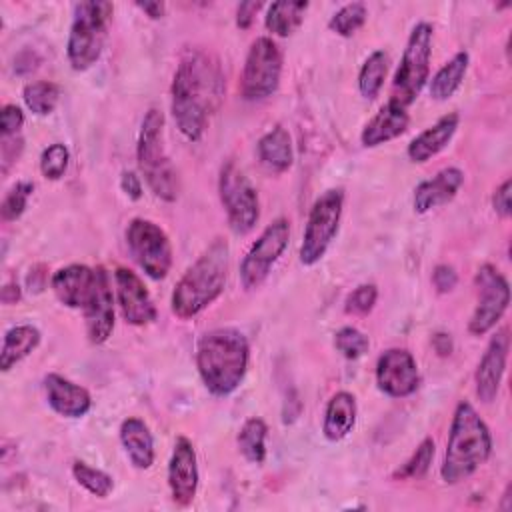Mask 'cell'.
Here are the masks:
<instances>
[{
    "instance_id": "obj_1",
    "label": "cell",
    "mask_w": 512,
    "mask_h": 512,
    "mask_svg": "<svg viewBox=\"0 0 512 512\" xmlns=\"http://www.w3.org/2000/svg\"><path fill=\"white\" fill-rule=\"evenodd\" d=\"M222 74L218 64L204 52L194 50L182 56L172 80V116L180 134L198 142L222 96Z\"/></svg>"
},
{
    "instance_id": "obj_2",
    "label": "cell",
    "mask_w": 512,
    "mask_h": 512,
    "mask_svg": "<svg viewBox=\"0 0 512 512\" xmlns=\"http://www.w3.org/2000/svg\"><path fill=\"white\" fill-rule=\"evenodd\" d=\"M250 360L246 336L236 328H214L196 344V368L210 394L230 396L242 384Z\"/></svg>"
},
{
    "instance_id": "obj_3",
    "label": "cell",
    "mask_w": 512,
    "mask_h": 512,
    "mask_svg": "<svg viewBox=\"0 0 512 512\" xmlns=\"http://www.w3.org/2000/svg\"><path fill=\"white\" fill-rule=\"evenodd\" d=\"M492 454V434L476 408L462 400L456 404L440 476L446 484H458L470 478Z\"/></svg>"
},
{
    "instance_id": "obj_4",
    "label": "cell",
    "mask_w": 512,
    "mask_h": 512,
    "mask_svg": "<svg viewBox=\"0 0 512 512\" xmlns=\"http://www.w3.org/2000/svg\"><path fill=\"white\" fill-rule=\"evenodd\" d=\"M228 258V242L216 238L182 274L170 298V308L178 318L188 320L198 316L224 292Z\"/></svg>"
},
{
    "instance_id": "obj_5",
    "label": "cell",
    "mask_w": 512,
    "mask_h": 512,
    "mask_svg": "<svg viewBox=\"0 0 512 512\" xmlns=\"http://www.w3.org/2000/svg\"><path fill=\"white\" fill-rule=\"evenodd\" d=\"M136 160L148 188L164 202H174L180 192L178 172L164 148V114L150 108L142 120L136 144Z\"/></svg>"
},
{
    "instance_id": "obj_6",
    "label": "cell",
    "mask_w": 512,
    "mask_h": 512,
    "mask_svg": "<svg viewBox=\"0 0 512 512\" xmlns=\"http://www.w3.org/2000/svg\"><path fill=\"white\" fill-rule=\"evenodd\" d=\"M114 6L110 2H80L74 6V20L68 32L66 56L76 72L96 64L106 42V30Z\"/></svg>"
},
{
    "instance_id": "obj_7",
    "label": "cell",
    "mask_w": 512,
    "mask_h": 512,
    "mask_svg": "<svg viewBox=\"0 0 512 512\" xmlns=\"http://www.w3.org/2000/svg\"><path fill=\"white\" fill-rule=\"evenodd\" d=\"M432 34H434V28L430 22H418L412 28L406 40V48L402 52L400 66L392 80V90H390L392 104L400 108H408L426 86L430 78Z\"/></svg>"
},
{
    "instance_id": "obj_8",
    "label": "cell",
    "mask_w": 512,
    "mask_h": 512,
    "mask_svg": "<svg viewBox=\"0 0 512 512\" xmlns=\"http://www.w3.org/2000/svg\"><path fill=\"white\" fill-rule=\"evenodd\" d=\"M342 208L344 192L340 188H330L314 200L300 244V262L304 266H314L316 262H320L330 248L334 236L338 234Z\"/></svg>"
},
{
    "instance_id": "obj_9",
    "label": "cell",
    "mask_w": 512,
    "mask_h": 512,
    "mask_svg": "<svg viewBox=\"0 0 512 512\" xmlns=\"http://www.w3.org/2000/svg\"><path fill=\"white\" fill-rule=\"evenodd\" d=\"M218 194L226 210L230 228L236 234H248L250 230H254L260 218L258 192L250 182V178L234 160H228L220 168Z\"/></svg>"
},
{
    "instance_id": "obj_10",
    "label": "cell",
    "mask_w": 512,
    "mask_h": 512,
    "mask_svg": "<svg viewBox=\"0 0 512 512\" xmlns=\"http://www.w3.org/2000/svg\"><path fill=\"white\" fill-rule=\"evenodd\" d=\"M282 76V50L270 36L252 42L240 78L242 98L248 102L264 100L278 90Z\"/></svg>"
},
{
    "instance_id": "obj_11",
    "label": "cell",
    "mask_w": 512,
    "mask_h": 512,
    "mask_svg": "<svg viewBox=\"0 0 512 512\" xmlns=\"http://www.w3.org/2000/svg\"><path fill=\"white\" fill-rule=\"evenodd\" d=\"M128 252L140 270L152 278L162 280L172 268V244L168 234L148 218H132L126 228Z\"/></svg>"
},
{
    "instance_id": "obj_12",
    "label": "cell",
    "mask_w": 512,
    "mask_h": 512,
    "mask_svg": "<svg viewBox=\"0 0 512 512\" xmlns=\"http://www.w3.org/2000/svg\"><path fill=\"white\" fill-rule=\"evenodd\" d=\"M290 240V222L286 218L272 220L258 240L250 246L240 262V282L246 290H256L270 276L272 266L278 262Z\"/></svg>"
},
{
    "instance_id": "obj_13",
    "label": "cell",
    "mask_w": 512,
    "mask_h": 512,
    "mask_svg": "<svg viewBox=\"0 0 512 512\" xmlns=\"http://www.w3.org/2000/svg\"><path fill=\"white\" fill-rule=\"evenodd\" d=\"M478 302L468 320L472 336L488 334L504 316L510 304V286L506 276L492 264H482L474 276Z\"/></svg>"
},
{
    "instance_id": "obj_14",
    "label": "cell",
    "mask_w": 512,
    "mask_h": 512,
    "mask_svg": "<svg viewBox=\"0 0 512 512\" xmlns=\"http://www.w3.org/2000/svg\"><path fill=\"white\" fill-rule=\"evenodd\" d=\"M378 390L390 398H406L420 386L418 364L406 348H388L376 362Z\"/></svg>"
},
{
    "instance_id": "obj_15",
    "label": "cell",
    "mask_w": 512,
    "mask_h": 512,
    "mask_svg": "<svg viewBox=\"0 0 512 512\" xmlns=\"http://www.w3.org/2000/svg\"><path fill=\"white\" fill-rule=\"evenodd\" d=\"M114 286H116L118 308L126 324L146 326L158 318L154 300L136 272H132L130 268L118 266L114 270Z\"/></svg>"
},
{
    "instance_id": "obj_16",
    "label": "cell",
    "mask_w": 512,
    "mask_h": 512,
    "mask_svg": "<svg viewBox=\"0 0 512 512\" xmlns=\"http://www.w3.org/2000/svg\"><path fill=\"white\" fill-rule=\"evenodd\" d=\"M86 336L92 344H104L114 330V294L110 276L102 266H96L94 290L82 308Z\"/></svg>"
},
{
    "instance_id": "obj_17",
    "label": "cell",
    "mask_w": 512,
    "mask_h": 512,
    "mask_svg": "<svg viewBox=\"0 0 512 512\" xmlns=\"http://www.w3.org/2000/svg\"><path fill=\"white\" fill-rule=\"evenodd\" d=\"M198 460L194 444L186 436H178L168 462V488L172 502L178 506L192 504L198 490Z\"/></svg>"
},
{
    "instance_id": "obj_18",
    "label": "cell",
    "mask_w": 512,
    "mask_h": 512,
    "mask_svg": "<svg viewBox=\"0 0 512 512\" xmlns=\"http://www.w3.org/2000/svg\"><path fill=\"white\" fill-rule=\"evenodd\" d=\"M508 346L510 336L508 328H500L488 342L476 372H474V384H476V396L480 402L490 404L498 396L502 376L506 372V360H508Z\"/></svg>"
},
{
    "instance_id": "obj_19",
    "label": "cell",
    "mask_w": 512,
    "mask_h": 512,
    "mask_svg": "<svg viewBox=\"0 0 512 512\" xmlns=\"http://www.w3.org/2000/svg\"><path fill=\"white\" fill-rule=\"evenodd\" d=\"M96 282V268L86 264H68L58 268L52 278L50 286L54 296L68 308H84Z\"/></svg>"
},
{
    "instance_id": "obj_20",
    "label": "cell",
    "mask_w": 512,
    "mask_h": 512,
    "mask_svg": "<svg viewBox=\"0 0 512 512\" xmlns=\"http://www.w3.org/2000/svg\"><path fill=\"white\" fill-rule=\"evenodd\" d=\"M44 392L50 408L64 418H82L92 408L90 392L56 372L44 378Z\"/></svg>"
},
{
    "instance_id": "obj_21",
    "label": "cell",
    "mask_w": 512,
    "mask_h": 512,
    "mask_svg": "<svg viewBox=\"0 0 512 512\" xmlns=\"http://www.w3.org/2000/svg\"><path fill=\"white\" fill-rule=\"evenodd\" d=\"M464 184V172L456 166L442 168L432 178L422 180L414 188L412 206L416 214H426L442 204H448Z\"/></svg>"
},
{
    "instance_id": "obj_22",
    "label": "cell",
    "mask_w": 512,
    "mask_h": 512,
    "mask_svg": "<svg viewBox=\"0 0 512 512\" xmlns=\"http://www.w3.org/2000/svg\"><path fill=\"white\" fill-rule=\"evenodd\" d=\"M458 122H460V116L456 112H448L440 116L432 126L422 130L416 138H412L406 148L410 162L422 164V162H428L438 152H442L450 144L452 136L456 134Z\"/></svg>"
},
{
    "instance_id": "obj_23",
    "label": "cell",
    "mask_w": 512,
    "mask_h": 512,
    "mask_svg": "<svg viewBox=\"0 0 512 512\" xmlns=\"http://www.w3.org/2000/svg\"><path fill=\"white\" fill-rule=\"evenodd\" d=\"M408 124H410V116H408L406 108H400L388 100L362 128L360 142L366 148H376L380 144H386V142L402 136L406 132Z\"/></svg>"
},
{
    "instance_id": "obj_24",
    "label": "cell",
    "mask_w": 512,
    "mask_h": 512,
    "mask_svg": "<svg viewBox=\"0 0 512 512\" xmlns=\"http://www.w3.org/2000/svg\"><path fill=\"white\" fill-rule=\"evenodd\" d=\"M120 442L134 468L148 470L154 464V436L142 418L130 416L120 424Z\"/></svg>"
},
{
    "instance_id": "obj_25",
    "label": "cell",
    "mask_w": 512,
    "mask_h": 512,
    "mask_svg": "<svg viewBox=\"0 0 512 512\" xmlns=\"http://www.w3.org/2000/svg\"><path fill=\"white\" fill-rule=\"evenodd\" d=\"M356 398L354 394L340 390L332 394V398L326 404L324 420H322V434L330 442L344 440L354 424H356Z\"/></svg>"
},
{
    "instance_id": "obj_26",
    "label": "cell",
    "mask_w": 512,
    "mask_h": 512,
    "mask_svg": "<svg viewBox=\"0 0 512 512\" xmlns=\"http://www.w3.org/2000/svg\"><path fill=\"white\" fill-rule=\"evenodd\" d=\"M258 160L274 174L286 172L294 162L292 138L286 128L274 126L270 128L256 144Z\"/></svg>"
},
{
    "instance_id": "obj_27",
    "label": "cell",
    "mask_w": 512,
    "mask_h": 512,
    "mask_svg": "<svg viewBox=\"0 0 512 512\" xmlns=\"http://www.w3.org/2000/svg\"><path fill=\"white\" fill-rule=\"evenodd\" d=\"M40 344V330L32 324H18L6 330L0 350V368L8 372L26 356H30Z\"/></svg>"
},
{
    "instance_id": "obj_28",
    "label": "cell",
    "mask_w": 512,
    "mask_h": 512,
    "mask_svg": "<svg viewBox=\"0 0 512 512\" xmlns=\"http://www.w3.org/2000/svg\"><path fill=\"white\" fill-rule=\"evenodd\" d=\"M308 6L310 4L306 0L272 2L264 16V24H266L268 32H272L274 36H280V38L290 36L304 22V14H306Z\"/></svg>"
},
{
    "instance_id": "obj_29",
    "label": "cell",
    "mask_w": 512,
    "mask_h": 512,
    "mask_svg": "<svg viewBox=\"0 0 512 512\" xmlns=\"http://www.w3.org/2000/svg\"><path fill=\"white\" fill-rule=\"evenodd\" d=\"M470 64V56L466 50L456 52L430 80V96L438 102L448 100L456 94V90L462 86V80L466 76Z\"/></svg>"
},
{
    "instance_id": "obj_30",
    "label": "cell",
    "mask_w": 512,
    "mask_h": 512,
    "mask_svg": "<svg viewBox=\"0 0 512 512\" xmlns=\"http://www.w3.org/2000/svg\"><path fill=\"white\" fill-rule=\"evenodd\" d=\"M266 434H268V426L258 416H252L242 424L236 436V442H238L240 454L248 462L262 464L266 460Z\"/></svg>"
},
{
    "instance_id": "obj_31",
    "label": "cell",
    "mask_w": 512,
    "mask_h": 512,
    "mask_svg": "<svg viewBox=\"0 0 512 512\" xmlns=\"http://www.w3.org/2000/svg\"><path fill=\"white\" fill-rule=\"evenodd\" d=\"M388 54L384 50H374L364 60L358 72V90L366 100H374L384 86L388 72Z\"/></svg>"
},
{
    "instance_id": "obj_32",
    "label": "cell",
    "mask_w": 512,
    "mask_h": 512,
    "mask_svg": "<svg viewBox=\"0 0 512 512\" xmlns=\"http://www.w3.org/2000/svg\"><path fill=\"white\" fill-rule=\"evenodd\" d=\"M22 98L26 108L36 116H48L54 112L60 100V86L48 80L30 82L22 90Z\"/></svg>"
},
{
    "instance_id": "obj_33",
    "label": "cell",
    "mask_w": 512,
    "mask_h": 512,
    "mask_svg": "<svg viewBox=\"0 0 512 512\" xmlns=\"http://www.w3.org/2000/svg\"><path fill=\"white\" fill-rule=\"evenodd\" d=\"M368 18V10L362 2H350V4H344L340 10H336L332 16H330V30L342 38H350L352 34H356L364 22Z\"/></svg>"
},
{
    "instance_id": "obj_34",
    "label": "cell",
    "mask_w": 512,
    "mask_h": 512,
    "mask_svg": "<svg viewBox=\"0 0 512 512\" xmlns=\"http://www.w3.org/2000/svg\"><path fill=\"white\" fill-rule=\"evenodd\" d=\"M72 476L76 478V482L82 488H86L90 494H94L98 498H106L114 488V480L110 474H106L104 470H98L82 460H74Z\"/></svg>"
},
{
    "instance_id": "obj_35",
    "label": "cell",
    "mask_w": 512,
    "mask_h": 512,
    "mask_svg": "<svg viewBox=\"0 0 512 512\" xmlns=\"http://www.w3.org/2000/svg\"><path fill=\"white\" fill-rule=\"evenodd\" d=\"M434 440L432 438H424L418 448L414 450V454L394 472V478H400V480H418L422 478L428 470H430V464H432V458H434Z\"/></svg>"
},
{
    "instance_id": "obj_36",
    "label": "cell",
    "mask_w": 512,
    "mask_h": 512,
    "mask_svg": "<svg viewBox=\"0 0 512 512\" xmlns=\"http://www.w3.org/2000/svg\"><path fill=\"white\" fill-rule=\"evenodd\" d=\"M334 348L346 358V360H358L362 358L368 348H370V340L364 332H360L354 326H342L336 334H334Z\"/></svg>"
},
{
    "instance_id": "obj_37",
    "label": "cell",
    "mask_w": 512,
    "mask_h": 512,
    "mask_svg": "<svg viewBox=\"0 0 512 512\" xmlns=\"http://www.w3.org/2000/svg\"><path fill=\"white\" fill-rule=\"evenodd\" d=\"M34 192V184L32 182H26V180H20L16 182L4 196L2 204H0V216L4 222H12V220H18L24 210H26V204H28V198L32 196Z\"/></svg>"
},
{
    "instance_id": "obj_38",
    "label": "cell",
    "mask_w": 512,
    "mask_h": 512,
    "mask_svg": "<svg viewBox=\"0 0 512 512\" xmlns=\"http://www.w3.org/2000/svg\"><path fill=\"white\" fill-rule=\"evenodd\" d=\"M70 164V152L62 142L46 146L40 154V172L48 180H60Z\"/></svg>"
},
{
    "instance_id": "obj_39",
    "label": "cell",
    "mask_w": 512,
    "mask_h": 512,
    "mask_svg": "<svg viewBox=\"0 0 512 512\" xmlns=\"http://www.w3.org/2000/svg\"><path fill=\"white\" fill-rule=\"evenodd\" d=\"M378 300V288L374 284L356 286L344 300V312L352 316L368 314Z\"/></svg>"
},
{
    "instance_id": "obj_40",
    "label": "cell",
    "mask_w": 512,
    "mask_h": 512,
    "mask_svg": "<svg viewBox=\"0 0 512 512\" xmlns=\"http://www.w3.org/2000/svg\"><path fill=\"white\" fill-rule=\"evenodd\" d=\"M24 126V112L16 104H6L0 112V132L2 136H18Z\"/></svg>"
},
{
    "instance_id": "obj_41",
    "label": "cell",
    "mask_w": 512,
    "mask_h": 512,
    "mask_svg": "<svg viewBox=\"0 0 512 512\" xmlns=\"http://www.w3.org/2000/svg\"><path fill=\"white\" fill-rule=\"evenodd\" d=\"M24 148V140L22 136H2L0 140V164H2V174H6L10 170V166L14 162H18L20 154Z\"/></svg>"
},
{
    "instance_id": "obj_42",
    "label": "cell",
    "mask_w": 512,
    "mask_h": 512,
    "mask_svg": "<svg viewBox=\"0 0 512 512\" xmlns=\"http://www.w3.org/2000/svg\"><path fill=\"white\" fill-rule=\"evenodd\" d=\"M432 284L438 294L452 292L458 284V274L450 264H438L432 272Z\"/></svg>"
},
{
    "instance_id": "obj_43",
    "label": "cell",
    "mask_w": 512,
    "mask_h": 512,
    "mask_svg": "<svg viewBox=\"0 0 512 512\" xmlns=\"http://www.w3.org/2000/svg\"><path fill=\"white\" fill-rule=\"evenodd\" d=\"M510 188H512V182H510V178H506L492 194V208L500 218H510V214H512Z\"/></svg>"
},
{
    "instance_id": "obj_44",
    "label": "cell",
    "mask_w": 512,
    "mask_h": 512,
    "mask_svg": "<svg viewBox=\"0 0 512 512\" xmlns=\"http://www.w3.org/2000/svg\"><path fill=\"white\" fill-rule=\"evenodd\" d=\"M260 8H262V2H240L236 10V26L242 30H248Z\"/></svg>"
},
{
    "instance_id": "obj_45",
    "label": "cell",
    "mask_w": 512,
    "mask_h": 512,
    "mask_svg": "<svg viewBox=\"0 0 512 512\" xmlns=\"http://www.w3.org/2000/svg\"><path fill=\"white\" fill-rule=\"evenodd\" d=\"M120 188H122V192H124L130 200H140V198H142V182H140V176H136V172H132V170L122 172Z\"/></svg>"
},
{
    "instance_id": "obj_46",
    "label": "cell",
    "mask_w": 512,
    "mask_h": 512,
    "mask_svg": "<svg viewBox=\"0 0 512 512\" xmlns=\"http://www.w3.org/2000/svg\"><path fill=\"white\" fill-rule=\"evenodd\" d=\"M136 8H140L152 20L162 18L164 12H166V4L164 2H150V0L148 2H136Z\"/></svg>"
},
{
    "instance_id": "obj_47",
    "label": "cell",
    "mask_w": 512,
    "mask_h": 512,
    "mask_svg": "<svg viewBox=\"0 0 512 512\" xmlns=\"http://www.w3.org/2000/svg\"><path fill=\"white\" fill-rule=\"evenodd\" d=\"M432 346H434V350L440 356H450V352H452V338H450V334H444V332L434 334L432 336Z\"/></svg>"
},
{
    "instance_id": "obj_48",
    "label": "cell",
    "mask_w": 512,
    "mask_h": 512,
    "mask_svg": "<svg viewBox=\"0 0 512 512\" xmlns=\"http://www.w3.org/2000/svg\"><path fill=\"white\" fill-rule=\"evenodd\" d=\"M20 298H22V292H20V286L16 282H10L2 288V302L4 304H16Z\"/></svg>"
},
{
    "instance_id": "obj_49",
    "label": "cell",
    "mask_w": 512,
    "mask_h": 512,
    "mask_svg": "<svg viewBox=\"0 0 512 512\" xmlns=\"http://www.w3.org/2000/svg\"><path fill=\"white\" fill-rule=\"evenodd\" d=\"M512 504H510V484L506 486V492H504V504H500V510H510Z\"/></svg>"
}]
</instances>
